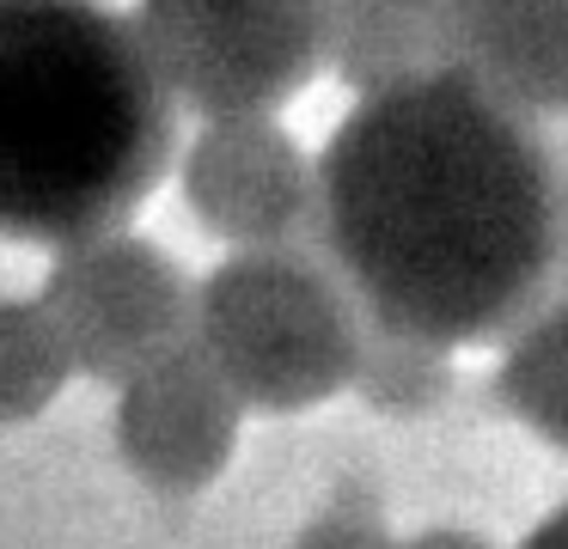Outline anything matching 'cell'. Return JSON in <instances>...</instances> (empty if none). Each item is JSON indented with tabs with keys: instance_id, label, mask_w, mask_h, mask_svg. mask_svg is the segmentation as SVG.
<instances>
[{
	"instance_id": "cell-12",
	"label": "cell",
	"mask_w": 568,
	"mask_h": 549,
	"mask_svg": "<svg viewBox=\"0 0 568 549\" xmlns=\"http://www.w3.org/2000/svg\"><path fill=\"white\" fill-rule=\"evenodd\" d=\"M74 360L43 299H0V421L50 409Z\"/></svg>"
},
{
	"instance_id": "cell-9",
	"label": "cell",
	"mask_w": 568,
	"mask_h": 549,
	"mask_svg": "<svg viewBox=\"0 0 568 549\" xmlns=\"http://www.w3.org/2000/svg\"><path fill=\"white\" fill-rule=\"evenodd\" d=\"M324 68L355 104L453 68V0H331Z\"/></svg>"
},
{
	"instance_id": "cell-6",
	"label": "cell",
	"mask_w": 568,
	"mask_h": 549,
	"mask_svg": "<svg viewBox=\"0 0 568 549\" xmlns=\"http://www.w3.org/2000/svg\"><path fill=\"white\" fill-rule=\"evenodd\" d=\"M184 202L233 251H306L318 238V159L275 116H226L190 141Z\"/></svg>"
},
{
	"instance_id": "cell-11",
	"label": "cell",
	"mask_w": 568,
	"mask_h": 549,
	"mask_svg": "<svg viewBox=\"0 0 568 549\" xmlns=\"http://www.w3.org/2000/svg\"><path fill=\"white\" fill-rule=\"evenodd\" d=\"M446 354L453 348H434V342H416V336H397V329L367 324L355 390L367 397V409L397 415V421H422V415H434L458 390Z\"/></svg>"
},
{
	"instance_id": "cell-1",
	"label": "cell",
	"mask_w": 568,
	"mask_h": 549,
	"mask_svg": "<svg viewBox=\"0 0 568 549\" xmlns=\"http://www.w3.org/2000/svg\"><path fill=\"white\" fill-rule=\"evenodd\" d=\"M318 244L367 324L501 342L568 263V183L538 122L458 68L361 98L318 153Z\"/></svg>"
},
{
	"instance_id": "cell-14",
	"label": "cell",
	"mask_w": 568,
	"mask_h": 549,
	"mask_svg": "<svg viewBox=\"0 0 568 549\" xmlns=\"http://www.w3.org/2000/svg\"><path fill=\"white\" fill-rule=\"evenodd\" d=\"M404 549H495V543L477 531H465V525H428V531L404 537Z\"/></svg>"
},
{
	"instance_id": "cell-2",
	"label": "cell",
	"mask_w": 568,
	"mask_h": 549,
	"mask_svg": "<svg viewBox=\"0 0 568 549\" xmlns=\"http://www.w3.org/2000/svg\"><path fill=\"white\" fill-rule=\"evenodd\" d=\"M178 153V98L104 0H0V238L123 232Z\"/></svg>"
},
{
	"instance_id": "cell-15",
	"label": "cell",
	"mask_w": 568,
	"mask_h": 549,
	"mask_svg": "<svg viewBox=\"0 0 568 549\" xmlns=\"http://www.w3.org/2000/svg\"><path fill=\"white\" fill-rule=\"evenodd\" d=\"M519 549H568V500L544 512V519L526 531V543H519Z\"/></svg>"
},
{
	"instance_id": "cell-13",
	"label": "cell",
	"mask_w": 568,
	"mask_h": 549,
	"mask_svg": "<svg viewBox=\"0 0 568 549\" xmlns=\"http://www.w3.org/2000/svg\"><path fill=\"white\" fill-rule=\"evenodd\" d=\"M294 549H404L379 519V500H331L312 525H300Z\"/></svg>"
},
{
	"instance_id": "cell-5",
	"label": "cell",
	"mask_w": 568,
	"mask_h": 549,
	"mask_svg": "<svg viewBox=\"0 0 568 549\" xmlns=\"http://www.w3.org/2000/svg\"><path fill=\"white\" fill-rule=\"evenodd\" d=\"M43 312L55 317L68 342V360L104 385H129L184 348L196 329V287L184 268L135 232H104V238L55 251L43 281Z\"/></svg>"
},
{
	"instance_id": "cell-8",
	"label": "cell",
	"mask_w": 568,
	"mask_h": 549,
	"mask_svg": "<svg viewBox=\"0 0 568 549\" xmlns=\"http://www.w3.org/2000/svg\"><path fill=\"white\" fill-rule=\"evenodd\" d=\"M453 68L519 116H568V0H453Z\"/></svg>"
},
{
	"instance_id": "cell-10",
	"label": "cell",
	"mask_w": 568,
	"mask_h": 549,
	"mask_svg": "<svg viewBox=\"0 0 568 549\" xmlns=\"http://www.w3.org/2000/svg\"><path fill=\"white\" fill-rule=\"evenodd\" d=\"M489 385L519 427L568 451V299H550L507 336Z\"/></svg>"
},
{
	"instance_id": "cell-4",
	"label": "cell",
	"mask_w": 568,
	"mask_h": 549,
	"mask_svg": "<svg viewBox=\"0 0 568 549\" xmlns=\"http://www.w3.org/2000/svg\"><path fill=\"white\" fill-rule=\"evenodd\" d=\"M141 43L196 116H275L324 68L331 0H141Z\"/></svg>"
},
{
	"instance_id": "cell-3",
	"label": "cell",
	"mask_w": 568,
	"mask_h": 549,
	"mask_svg": "<svg viewBox=\"0 0 568 549\" xmlns=\"http://www.w3.org/2000/svg\"><path fill=\"white\" fill-rule=\"evenodd\" d=\"M190 342L245 409L294 415L355 385L367 312L324 256L233 251L196 287Z\"/></svg>"
},
{
	"instance_id": "cell-7",
	"label": "cell",
	"mask_w": 568,
	"mask_h": 549,
	"mask_svg": "<svg viewBox=\"0 0 568 549\" xmlns=\"http://www.w3.org/2000/svg\"><path fill=\"white\" fill-rule=\"evenodd\" d=\"M239 390L209 366L196 342L135 373L116 397V451L160 495H196L233 464Z\"/></svg>"
}]
</instances>
